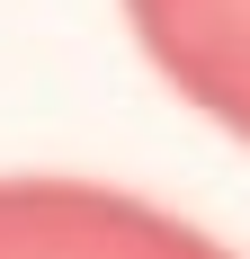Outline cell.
<instances>
[{
	"label": "cell",
	"instance_id": "cell-2",
	"mask_svg": "<svg viewBox=\"0 0 250 259\" xmlns=\"http://www.w3.org/2000/svg\"><path fill=\"white\" fill-rule=\"evenodd\" d=\"M125 18L152 72L250 143V0H125Z\"/></svg>",
	"mask_w": 250,
	"mask_h": 259
},
{
	"label": "cell",
	"instance_id": "cell-1",
	"mask_svg": "<svg viewBox=\"0 0 250 259\" xmlns=\"http://www.w3.org/2000/svg\"><path fill=\"white\" fill-rule=\"evenodd\" d=\"M0 259H241V250L99 179H0Z\"/></svg>",
	"mask_w": 250,
	"mask_h": 259
}]
</instances>
